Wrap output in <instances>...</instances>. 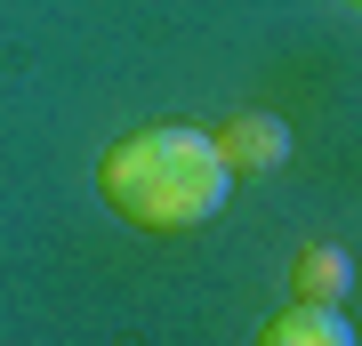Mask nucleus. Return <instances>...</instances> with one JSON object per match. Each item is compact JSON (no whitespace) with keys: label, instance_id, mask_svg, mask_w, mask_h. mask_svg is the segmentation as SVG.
<instances>
[{"label":"nucleus","instance_id":"obj_2","mask_svg":"<svg viewBox=\"0 0 362 346\" xmlns=\"http://www.w3.org/2000/svg\"><path fill=\"white\" fill-rule=\"evenodd\" d=\"M209 137H218V154H226L233 178H258V169H282L290 161V129L274 113H233L226 129H209Z\"/></svg>","mask_w":362,"mask_h":346},{"label":"nucleus","instance_id":"obj_4","mask_svg":"<svg viewBox=\"0 0 362 346\" xmlns=\"http://www.w3.org/2000/svg\"><path fill=\"white\" fill-rule=\"evenodd\" d=\"M290 290H298V298H330V306H338V290H346V258H338L330 242H306V250L290 258Z\"/></svg>","mask_w":362,"mask_h":346},{"label":"nucleus","instance_id":"obj_1","mask_svg":"<svg viewBox=\"0 0 362 346\" xmlns=\"http://www.w3.org/2000/svg\"><path fill=\"white\" fill-rule=\"evenodd\" d=\"M97 193L129 226H145V233H185V226H202V218L226 209L233 169H226V154H218L209 129L153 121V129H129L121 145H105Z\"/></svg>","mask_w":362,"mask_h":346},{"label":"nucleus","instance_id":"obj_3","mask_svg":"<svg viewBox=\"0 0 362 346\" xmlns=\"http://www.w3.org/2000/svg\"><path fill=\"white\" fill-rule=\"evenodd\" d=\"M266 346H354V322L330 306V298H298L266 322Z\"/></svg>","mask_w":362,"mask_h":346}]
</instances>
